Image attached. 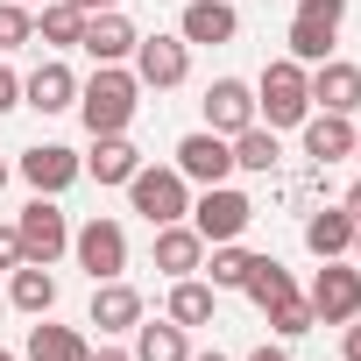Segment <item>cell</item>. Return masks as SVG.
I'll return each mask as SVG.
<instances>
[{
    "mask_svg": "<svg viewBox=\"0 0 361 361\" xmlns=\"http://www.w3.org/2000/svg\"><path fill=\"white\" fill-rule=\"evenodd\" d=\"M78 36H85V15L71 8V0L36 8V43H50V50H78Z\"/></svg>",
    "mask_w": 361,
    "mask_h": 361,
    "instance_id": "obj_26",
    "label": "cell"
},
{
    "mask_svg": "<svg viewBox=\"0 0 361 361\" xmlns=\"http://www.w3.org/2000/svg\"><path fill=\"white\" fill-rule=\"evenodd\" d=\"M92 347L71 333V326H50V312H43V326H29V361H85Z\"/></svg>",
    "mask_w": 361,
    "mask_h": 361,
    "instance_id": "obj_27",
    "label": "cell"
},
{
    "mask_svg": "<svg viewBox=\"0 0 361 361\" xmlns=\"http://www.w3.org/2000/svg\"><path fill=\"white\" fill-rule=\"evenodd\" d=\"M78 177H85V156H78V149H64V142H36V149L22 156V185H29V192H43V199L71 192Z\"/></svg>",
    "mask_w": 361,
    "mask_h": 361,
    "instance_id": "obj_10",
    "label": "cell"
},
{
    "mask_svg": "<svg viewBox=\"0 0 361 361\" xmlns=\"http://www.w3.org/2000/svg\"><path fill=\"white\" fill-rule=\"evenodd\" d=\"M135 78L156 85V92L185 85V78H192V43H185V36H142V43H135Z\"/></svg>",
    "mask_w": 361,
    "mask_h": 361,
    "instance_id": "obj_11",
    "label": "cell"
},
{
    "mask_svg": "<svg viewBox=\"0 0 361 361\" xmlns=\"http://www.w3.org/2000/svg\"><path fill=\"white\" fill-rule=\"evenodd\" d=\"M85 361H135V354H121V347H92Z\"/></svg>",
    "mask_w": 361,
    "mask_h": 361,
    "instance_id": "obj_36",
    "label": "cell"
},
{
    "mask_svg": "<svg viewBox=\"0 0 361 361\" xmlns=\"http://www.w3.org/2000/svg\"><path fill=\"white\" fill-rule=\"evenodd\" d=\"M22 43H36V8L0 0V50H22Z\"/></svg>",
    "mask_w": 361,
    "mask_h": 361,
    "instance_id": "obj_31",
    "label": "cell"
},
{
    "mask_svg": "<svg viewBox=\"0 0 361 361\" xmlns=\"http://www.w3.org/2000/svg\"><path fill=\"white\" fill-rule=\"evenodd\" d=\"M135 361H192V340L177 319H156V326H135Z\"/></svg>",
    "mask_w": 361,
    "mask_h": 361,
    "instance_id": "obj_24",
    "label": "cell"
},
{
    "mask_svg": "<svg viewBox=\"0 0 361 361\" xmlns=\"http://www.w3.org/2000/svg\"><path fill=\"white\" fill-rule=\"evenodd\" d=\"M241 290H248L262 312H269V305H283V298H298V283H290V269H283L276 255H255V262H248V276H241Z\"/></svg>",
    "mask_w": 361,
    "mask_h": 361,
    "instance_id": "obj_25",
    "label": "cell"
},
{
    "mask_svg": "<svg viewBox=\"0 0 361 361\" xmlns=\"http://www.w3.org/2000/svg\"><path fill=\"white\" fill-rule=\"evenodd\" d=\"M22 8H50V0H22Z\"/></svg>",
    "mask_w": 361,
    "mask_h": 361,
    "instance_id": "obj_42",
    "label": "cell"
},
{
    "mask_svg": "<svg viewBox=\"0 0 361 361\" xmlns=\"http://www.w3.org/2000/svg\"><path fill=\"white\" fill-rule=\"evenodd\" d=\"M206 128L213 135H241V128H255V85H241V78H213L206 85Z\"/></svg>",
    "mask_w": 361,
    "mask_h": 361,
    "instance_id": "obj_13",
    "label": "cell"
},
{
    "mask_svg": "<svg viewBox=\"0 0 361 361\" xmlns=\"http://www.w3.org/2000/svg\"><path fill=\"white\" fill-rule=\"evenodd\" d=\"M213 305H220V290L199 283V276H177V283H170V319L185 326V333H192V326H213Z\"/></svg>",
    "mask_w": 361,
    "mask_h": 361,
    "instance_id": "obj_23",
    "label": "cell"
},
{
    "mask_svg": "<svg viewBox=\"0 0 361 361\" xmlns=\"http://www.w3.org/2000/svg\"><path fill=\"white\" fill-rule=\"evenodd\" d=\"M319 319H312V298L298 290V298H283V305H269V333H283V340H305Z\"/></svg>",
    "mask_w": 361,
    "mask_h": 361,
    "instance_id": "obj_30",
    "label": "cell"
},
{
    "mask_svg": "<svg viewBox=\"0 0 361 361\" xmlns=\"http://www.w3.org/2000/svg\"><path fill=\"white\" fill-rule=\"evenodd\" d=\"M354 156H361V128H354Z\"/></svg>",
    "mask_w": 361,
    "mask_h": 361,
    "instance_id": "obj_43",
    "label": "cell"
},
{
    "mask_svg": "<svg viewBox=\"0 0 361 361\" xmlns=\"http://www.w3.org/2000/svg\"><path fill=\"white\" fill-rule=\"evenodd\" d=\"M305 248H312L319 262L347 255V248H354V213H347V206H340V213H312V220H305Z\"/></svg>",
    "mask_w": 361,
    "mask_h": 361,
    "instance_id": "obj_22",
    "label": "cell"
},
{
    "mask_svg": "<svg viewBox=\"0 0 361 361\" xmlns=\"http://www.w3.org/2000/svg\"><path fill=\"white\" fill-rule=\"evenodd\" d=\"M135 22L121 15V8H106V15H85V36H78V50L92 57V64H121V57H135Z\"/></svg>",
    "mask_w": 361,
    "mask_h": 361,
    "instance_id": "obj_14",
    "label": "cell"
},
{
    "mask_svg": "<svg viewBox=\"0 0 361 361\" xmlns=\"http://www.w3.org/2000/svg\"><path fill=\"white\" fill-rule=\"evenodd\" d=\"M177 177H185V185H227V177H234V142L213 135V128L185 135V142H177Z\"/></svg>",
    "mask_w": 361,
    "mask_h": 361,
    "instance_id": "obj_9",
    "label": "cell"
},
{
    "mask_svg": "<svg viewBox=\"0 0 361 361\" xmlns=\"http://www.w3.org/2000/svg\"><path fill=\"white\" fill-rule=\"evenodd\" d=\"M128 199H135V213L149 220V227H170V220H185L192 213V185L177 177V163H163V170H135L128 177Z\"/></svg>",
    "mask_w": 361,
    "mask_h": 361,
    "instance_id": "obj_3",
    "label": "cell"
},
{
    "mask_svg": "<svg viewBox=\"0 0 361 361\" xmlns=\"http://www.w3.org/2000/svg\"><path fill=\"white\" fill-rule=\"evenodd\" d=\"M0 185H8V156H0Z\"/></svg>",
    "mask_w": 361,
    "mask_h": 361,
    "instance_id": "obj_41",
    "label": "cell"
},
{
    "mask_svg": "<svg viewBox=\"0 0 361 361\" xmlns=\"http://www.w3.org/2000/svg\"><path fill=\"white\" fill-rule=\"evenodd\" d=\"M15 234H22V262H57V255L71 248V220H64V213H57V199H43V192L22 206Z\"/></svg>",
    "mask_w": 361,
    "mask_h": 361,
    "instance_id": "obj_6",
    "label": "cell"
},
{
    "mask_svg": "<svg viewBox=\"0 0 361 361\" xmlns=\"http://www.w3.org/2000/svg\"><path fill=\"white\" fill-rule=\"evenodd\" d=\"M347 213H354V220H361V185H354V192H347Z\"/></svg>",
    "mask_w": 361,
    "mask_h": 361,
    "instance_id": "obj_38",
    "label": "cell"
},
{
    "mask_svg": "<svg viewBox=\"0 0 361 361\" xmlns=\"http://www.w3.org/2000/svg\"><path fill=\"white\" fill-rule=\"evenodd\" d=\"M305 156L312 163H340V156H354V121L347 114H305Z\"/></svg>",
    "mask_w": 361,
    "mask_h": 361,
    "instance_id": "obj_19",
    "label": "cell"
},
{
    "mask_svg": "<svg viewBox=\"0 0 361 361\" xmlns=\"http://www.w3.org/2000/svg\"><path fill=\"white\" fill-rule=\"evenodd\" d=\"M92 326H99V333H135V326H142V290L121 283V276L92 283Z\"/></svg>",
    "mask_w": 361,
    "mask_h": 361,
    "instance_id": "obj_16",
    "label": "cell"
},
{
    "mask_svg": "<svg viewBox=\"0 0 361 361\" xmlns=\"http://www.w3.org/2000/svg\"><path fill=\"white\" fill-rule=\"evenodd\" d=\"M15 262H22V234H15V227H0V269H15Z\"/></svg>",
    "mask_w": 361,
    "mask_h": 361,
    "instance_id": "obj_33",
    "label": "cell"
},
{
    "mask_svg": "<svg viewBox=\"0 0 361 361\" xmlns=\"http://www.w3.org/2000/svg\"><path fill=\"white\" fill-rule=\"evenodd\" d=\"M22 106H36V114H64V106H78V78H71V64H36L29 78H22Z\"/></svg>",
    "mask_w": 361,
    "mask_h": 361,
    "instance_id": "obj_15",
    "label": "cell"
},
{
    "mask_svg": "<svg viewBox=\"0 0 361 361\" xmlns=\"http://www.w3.org/2000/svg\"><path fill=\"white\" fill-rule=\"evenodd\" d=\"M340 347H347V361H361V312L347 319V340H340Z\"/></svg>",
    "mask_w": 361,
    "mask_h": 361,
    "instance_id": "obj_34",
    "label": "cell"
},
{
    "mask_svg": "<svg viewBox=\"0 0 361 361\" xmlns=\"http://www.w3.org/2000/svg\"><path fill=\"white\" fill-rule=\"evenodd\" d=\"M0 361H15V354H8V347H0Z\"/></svg>",
    "mask_w": 361,
    "mask_h": 361,
    "instance_id": "obj_44",
    "label": "cell"
},
{
    "mask_svg": "<svg viewBox=\"0 0 361 361\" xmlns=\"http://www.w3.org/2000/svg\"><path fill=\"white\" fill-rule=\"evenodd\" d=\"M192 361H227V354H220V347H213V354H192Z\"/></svg>",
    "mask_w": 361,
    "mask_h": 361,
    "instance_id": "obj_40",
    "label": "cell"
},
{
    "mask_svg": "<svg viewBox=\"0 0 361 361\" xmlns=\"http://www.w3.org/2000/svg\"><path fill=\"white\" fill-rule=\"evenodd\" d=\"M305 298H312V319H319V326H347V319L361 312V269L333 255V262L312 276V290H305Z\"/></svg>",
    "mask_w": 361,
    "mask_h": 361,
    "instance_id": "obj_8",
    "label": "cell"
},
{
    "mask_svg": "<svg viewBox=\"0 0 361 361\" xmlns=\"http://www.w3.org/2000/svg\"><path fill=\"white\" fill-rule=\"evenodd\" d=\"M312 78V106L319 114H361V64H340V57H326V64H312L305 71Z\"/></svg>",
    "mask_w": 361,
    "mask_h": 361,
    "instance_id": "obj_12",
    "label": "cell"
},
{
    "mask_svg": "<svg viewBox=\"0 0 361 361\" xmlns=\"http://www.w3.org/2000/svg\"><path fill=\"white\" fill-rule=\"evenodd\" d=\"M135 106H142V78L121 71V64H99V71L78 85V114H85L92 135H128Z\"/></svg>",
    "mask_w": 361,
    "mask_h": 361,
    "instance_id": "obj_1",
    "label": "cell"
},
{
    "mask_svg": "<svg viewBox=\"0 0 361 361\" xmlns=\"http://www.w3.org/2000/svg\"><path fill=\"white\" fill-rule=\"evenodd\" d=\"M347 255H354V269H361V220H354V248H347Z\"/></svg>",
    "mask_w": 361,
    "mask_h": 361,
    "instance_id": "obj_39",
    "label": "cell"
},
{
    "mask_svg": "<svg viewBox=\"0 0 361 361\" xmlns=\"http://www.w3.org/2000/svg\"><path fill=\"white\" fill-rule=\"evenodd\" d=\"M340 22H347V0H298V15H290V57L298 64H326Z\"/></svg>",
    "mask_w": 361,
    "mask_h": 361,
    "instance_id": "obj_4",
    "label": "cell"
},
{
    "mask_svg": "<svg viewBox=\"0 0 361 361\" xmlns=\"http://www.w3.org/2000/svg\"><path fill=\"white\" fill-rule=\"evenodd\" d=\"M248 361H290V354H283V347H255Z\"/></svg>",
    "mask_w": 361,
    "mask_h": 361,
    "instance_id": "obj_37",
    "label": "cell"
},
{
    "mask_svg": "<svg viewBox=\"0 0 361 361\" xmlns=\"http://www.w3.org/2000/svg\"><path fill=\"white\" fill-rule=\"evenodd\" d=\"M248 262H255V255H248L241 241H213L199 269H206V283H213V290H241V276H248Z\"/></svg>",
    "mask_w": 361,
    "mask_h": 361,
    "instance_id": "obj_28",
    "label": "cell"
},
{
    "mask_svg": "<svg viewBox=\"0 0 361 361\" xmlns=\"http://www.w3.org/2000/svg\"><path fill=\"white\" fill-rule=\"evenodd\" d=\"M185 220H192V227L206 234V248H213V241H241V234H248V220H255V206H248L234 185H206V192L192 199V213H185Z\"/></svg>",
    "mask_w": 361,
    "mask_h": 361,
    "instance_id": "obj_5",
    "label": "cell"
},
{
    "mask_svg": "<svg viewBox=\"0 0 361 361\" xmlns=\"http://www.w3.org/2000/svg\"><path fill=\"white\" fill-rule=\"evenodd\" d=\"M15 106H22V78L0 64V114H15Z\"/></svg>",
    "mask_w": 361,
    "mask_h": 361,
    "instance_id": "obj_32",
    "label": "cell"
},
{
    "mask_svg": "<svg viewBox=\"0 0 361 361\" xmlns=\"http://www.w3.org/2000/svg\"><path fill=\"white\" fill-rule=\"evenodd\" d=\"M305 114H312V78L298 57H276L255 85V121L262 128H305Z\"/></svg>",
    "mask_w": 361,
    "mask_h": 361,
    "instance_id": "obj_2",
    "label": "cell"
},
{
    "mask_svg": "<svg viewBox=\"0 0 361 361\" xmlns=\"http://www.w3.org/2000/svg\"><path fill=\"white\" fill-rule=\"evenodd\" d=\"M142 170V149L128 135H92V156H85V177H99V185H128V177Z\"/></svg>",
    "mask_w": 361,
    "mask_h": 361,
    "instance_id": "obj_20",
    "label": "cell"
},
{
    "mask_svg": "<svg viewBox=\"0 0 361 361\" xmlns=\"http://www.w3.org/2000/svg\"><path fill=\"white\" fill-rule=\"evenodd\" d=\"M8 298H15V312L43 319V312L57 305V276H50V262H15V283H8Z\"/></svg>",
    "mask_w": 361,
    "mask_h": 361,
    "instance_id": "obj_21",
    "label": "cell"
},
{
    "mask_svg": "<svg viewBox=\"0 0 361 361\" xmlns=\"http://www.w3.org/2000/svg\"><path fill=\"white\" fill-rule=\"evenodd\" d=\"M199 262H206V234H199L192 220L156 227V269H163V276H192Z\"/></svg>",
    "mask_w": 361,
    "mask_h": 361,
    "instance_id": "obj_17",
    "label": "cell"
},
{
    "mask_svg": "<svg viewBox=\"0 0 361 361\" xmlns=\"http://www.w3.org/2000/svg\"><path fill=\"white\" fill-rule=\"evenodd\" d=\"M71 255H78V269L92 276V283H106V276H121L128 269V234H121V220H85L78 234H71Z\"/></svg>",
    "mask_w": 361,
    "mask_h": 361,
    "instance_id": "obj_7",
    "label": "cell"
},
{
    "mask_svg": "<svg viewBox=\"0 0 361 361\" xmlns=\"http://www.w3.org/2000/svg\"><path fill=\"white\" fill-rule=\"evenodd\" d=\"M234 29H241L234 0H192V8H185V22H177V36H185V43H206V50L234 43Z\"/></svg>",
    "mask_w": 361,
    "mask_h": 361,
    "instance_id": "obj_18",
    "label": "cell"
},
{
    "mask_svg": "<svg viewBox=\"0 0 361 361\" xmlns=\"http://www.w3.org/2000/svg\"><path fill=\"white\" fill-rule=\"evenodd\" d=\"M276 156H283V149H276V128L255 121V128L234 135V170H255V177H262V170H276Z\"/></svg>",
    "mask_w": 361,
    "mask_h": 361,
    "instance_id": "obj_29",
    "label": "cell"
},
{
    "mask_svg": "<svg viewBox=\"0 0 361 361\" xmlns=\"http://www.w3.org/2000/svg\"><path fill=\"white\" fill-rule=\"evenodd\" d=\"M78 15H106V8H121V0H71Z\"/></svg>",
    "mask_w": 361,
    "mask_h": 361,
    "instance_id": "obj_35",
    "label": "cell"
}]
</instances>
